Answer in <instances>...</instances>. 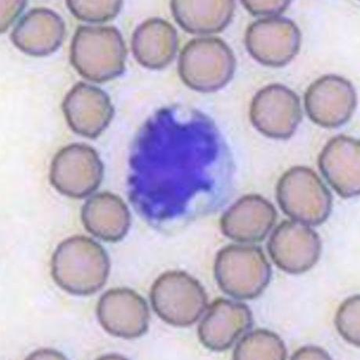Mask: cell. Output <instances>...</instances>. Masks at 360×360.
<instances>
[{
    "instance_id": "obj_6",
    "label": "cell",
    "mask_w": 360,
    "mask_h": 360,
    "mask_svg": "<svg viewBox=\"0 0 360 360\" xmlns=\"http://www.w3.org/2000/svg\"><path fill=\"white\" fill-rule=\"evenodd\" d=\"M150 302L156 314L172 326L195 323L207 308V296L200 283L188 274L172 270L160 276L150 288Z\"/></svg>"
},
{
    "instance_id": "obj_8",
    "label": "cell",
    "mask_w": 360,
    "mask_h": 360,
    "mask_svg": "<svg viewBox=\"0 0 360 360\" xmlns=\"http://www.w3.org/2000/svg\"><path fill=\"white\" fill-rule=\"evenodd\" d=\"M249 117L261 134L272 139L287 140L302 120L300 99L285 86H266L254 96Z\"/></svg>"
},
{
    "instance_id": "obj_23",
    "label": "cell",
    "mask_w": 360,
    "mask_h": 360,
    "mask_svg": "<svg viewBox=\"0 0 360 360\" xmlns=\"http://www.w3.org/2000/svg\"><path fill=\"white\" fill-rule=\"evenodd\" d=\"M335 324L338 333L351 345H360V296H352L339 307Z\"/></svg>"
},
{
    "instance_id": "obj_22",
    "label": "cell",
    "mask_w": 360,
    "mask_h": 360,
    "mask_svg": "<svg viewBox=\"0 0 360 360\" xmlns=\"http://www.w3.org/2000/svg\"><path fill=\"white\" fill-rule=\"evenodd\" d=\"M67 8L72 15L82 22L103 23L109 22L119 15L123 6L122 1H76L69 0Z\"/></svg>"
},
{
    "instance_id": "obj_19",
    "label": "cell",
    "mask_w": 360,
    "mask_h": 360,
    "mask_svg": "<svg viewBox=\"0 0 360 360\" xmlns=\"http://www.w3.org/2000/svg\"><path fill=\"white\" fill-rule=\"evenodd\" d=\"M81 217L89 233L107 242L122 240L131 225L128 206L120 196L109 192L90 198L82 207Z\"/></svg>"
},
{
    "instance_id": "obj_1",
    "label": "cell",
    "mask_w": 360,
    "mask_h": 360,
    "mask_svg": "<svg viewBox=\"0 0 360 360\" xmlns=\"http://www.w3.org/2000/svg\"><path fill=\"white\" fill-rule=\"evenodd\" d=\"M110 269L105 248L84 236L62 241L51 259L53 279L60 288L75 295L98 292L105 285Z\"/></svg>"
},
{
    "instance_id": "obj_15",
    "label": "cell",
    "mask_w": 360,
    "mask_h": 360,
    "mask_svg": "<svg viewBox=\"0 0 360 360\" xmlns=\"http://www.w3.org/2000/svg\"><path fill=\"white\" fill-rule=\"evenodd\" d=\"M253 323L247 304L226 299L214 300L200 322L198 337L205 348L221 352L230 349Z\"/></svg>"
},
{
    "instance_id": "obj_2",
    "label": "cell",
    "mask_w": 360,
    "mask_h": 360,
    "mask_svg": "<svg viewBox=\"0 0 360 360\" xmlns=\"http://www.w3.org/2000/svg\"><path fill=\"white\" fill-rule=\"evenodd\" d=\"M127 48L113 26H80L70 47V60L82 77L102 83L119 77L126 68Z\"/></svg>"
},
{
    "instance_id": "obj_17",
    "label": "cell",
    "mask_w": 360,
    "mask_h": 360,
    "mask_svg": "<svg viewBox=\"0 0 360 360\" xmlns=\"http://www.w3.org/2000/svg\"><path fill=\"white\" fill-rule=\"evenodd\" d=\"M64 20L51 9L39 8L27 12L11 33V41L20 51L33 57H44L56 51L63 44Z\"/></svg>"
},
{
    "instance_id": "obj_9",
    "label": "cell",
    "mask_w": 360,
    "mask_h": 360,
    "mask_svg": "<svg viewBox=\"0 0 360 360\" xmlns=\"http://www.w3.org/2000/svg\"><path fill=\"white\" fill-rule=\"evenodd\" d=\"M302 34L292 20L262 18L248 27L245 44L249 54L259 63L272 68L285 66L300 50Z\"/></svg>"
},
{
    "instance_id": "obj_26",
    "label": "cell",
    "mask_w": 360,
    "mask_h": 360,
    "mask_svg": "<svg viewBox=\"0 0 360 360\" xmlns=\"http://www.w3.org/2000/svg\"><path fill=\"white\" fill-rule=\"evenodd\" d=\"M26 2L25 1H15L10 2V5H5V11L2 10V13L5 12L3 15L1 22V32H4L8 29V27L13 22V20L19 15V13L25 9Z\"/></svg>"
},
{
    "instance_id": "obj_5",
    "label": "cell",
    "mask_w": 360,
    "mask_h": 360,
    "mask_svg": "<svg viewBox=\"0 0 360 360\" xmlns=\"http://www.w3.org/2000/svg\"><path fill=\"white\" fill-rule=\"evenodd\" d=\"M281 210L294 221L319 226L332 210V195L313 169L296 166L283 173L276 189Z\"/></svg>"
},
{
    "instance_id": "obj_21",
    "label": "cell",
    "mask_w": 360,
    "mask_h": 360,
    "mask_svg": "<svg viewBox=\"0 0 360 360\" xmlns=\"http://www.w3.org/2000/svg\"><path fill=\"white\" fill-rule=\"evenodd\" d=\"M233 359L285 360L288 351L281 337L264 329H257L245 335L233 351Z\"/></svg>"
},
{
    "instance_id": "obj_14",
    "label": "cell",
    "mask_w": 360,
    "mask_h": 360,
    "mask_svg": "<svg viewBox=\"0 0 360 360\" xmlns=\"http://www.w3.org/2000/svg\"><path fill=\"white\" fill-rule=\"evenodd\" d=\"M278 219L274 205L259 195L240 198L220 219L225 236L241 244H254L264 240Z\"/></svg>"
},
{
    "instance_id": "obj_12",
    "label": "cell",
    "mask_w": 360,
    "mask_h": 360,
    "mask_svg": "<svg viewBox=\"0 0 360 360\" xmlns=\"http://www.w3.org/2000/svg\"><path fill=\"white\" fill-rule=\"evenodd\" d=\"M99 322L108 333L134 339L146 333L150 310L143 297L127 288H113L103 294L96 307Z\"/></svg>"
},
{
    "instance_id": "obj_4",
    "label": "cell",
    "mask_w": 360,
    "mask_h": 360,
    "mask_svg": "<svg viewBox=\"0 0 360 360\" xmlns=\"http://www.w3.org/2000/svg\"><path fill=\"white\" fill-rule=\"evenodd\" d=\"M214 273L224 293L236 300H252L269 285L272 269L259 247L231 245L218 252Z\"/></svg>"
},
{
    "instance_id": "obj_11",
    "label": "cell",
    "mask_w": 360,
    "mask_h": 360,
    "mask_svg": "<svg viewBox=\"0 0 360 360\" xmlns=\"http://www.w3.org/2000/svg\"><path fill=\"white\" fill-rule=\"evenodd\" d=\"M356 107L354 87L348 79L336 75L316 79L304 94L309 120L323 128H337L348 122Z\"/></svg>"
},
{
    "instance_id": "obj_16",
    "label": "cell",
    "mask_w": 360,
    "mask_h": 360,
    "mask_svg": "<svg viewBox=\"0 0 360 360\" xmlns=\"http://www.w3.org/2000/svg\"><path fill=\"white\" fill-rule=\"evenodd\" d=\"M359 141L345 135L332 138L318 159L323 176L338 195L344 198L359 195Z\"/></svg>"
},
{
    "instance_id": "obj_10",
    "label": "cell",
    "mask_w": 360,
    "mask_h": 360,
    "mask_svg": "<svg viewBox=\"0 0 360 360\" xmlns=\"http://www.w3.org/2000/svg\"><path fill=\"white\" fill-rule=\"evenodd\" d=\"M267 248L276 266L290 274H301L309 271L319 260L322 242L309 226L285 220L276 228Z\"/></svg>"
},
{
    "instance_id": "obj_3",
    "label": "cell",
    "mask_w": 360,
    "mask_h": 360,
    "mask_svg": "<svg viewBox=\"0 0 360 360\" xmlns=\"http://www.w3.org/2000/svg\"><path fill=\"white\" fill-rule=\"evenodd\" d=\"M231 48L217 37L191 39L180 53L178 72L184 84L200 93H212L226 86L236 71Z\"/></svg>"
},
{
    "instance_id": "obj_13",
    "label": "cell",
    "mask_w": 360,
    "mask_h": 360,
    "mask_svg": "<svg viewBox=\"0 0 360 360\" xmlns=\"http://www.w3.org/2000/svg\"><path fill=\"white\" fill-rule=\"evenodd\" d=\"M62 110L75 133L89 139L101 136L115 114L110 96L103 89L82 82L67 94Z\"/></svg>"
},
{
    "instance_id": "obj_24",
    "label": "cell",
    "mask_w": 360,
    "mask_h": 360,
    "mask_svg": "<svg viewBox=\"0 0 360 360\" xmlns=\"http://www.w3.org/2000/svg\"><path fill=\"white\" fill-rule=\"evenodd\" d=\"M244 8L250 13L251 15L256 17H263V18L279 17L281 13L286 11L290 4L289 1H263V0H248V1H241Z\"/></svg>"
},
{
    "instance_id": "obj_25",
    "label": "cell",
    "mask_w": 360,
    "mask_h": 360,
    "mask_svg": "<svg viewBox=\"0 0 360 360\" xmlns=\"http://www.w3.org/2000/svg\"><path fill=\"white\" fill-rule=\"evenodd\" d=\"M329 353L317 346L308 345L297 349L292 355V359H330Z\"/></svg>"
},
{
    "instance_id": "obj_20",
    "label": "cell",
    "mask_w": 360,
    "mask_h": 360,
    "mask_svg": "<svg viewBox=\"0 0 360 360\" xmlns=\"http://www.w3.org/2000/svg\"><path fill=\"white\" fill-rule=\"evenodd\" d=\"M170 8L176 22L184 31L206 36L224 31L229 25L236 5L232 0H174Z\"/></svg>"
},
{
    "instance_id": "obj_18",
    "label": "cell",
    "mask_w": 360,
    "mask_h": 360,
    "mask_svg": "<svg viewBox=\"0 0 360 360\" xmlns=\"http://www.w3.org/2000/svg\"><path fill=\"white\" fill-rule=\"evenodd\" d=\"M178 34L170 22L152 18L138 26L131 37L134 57L141 66L154 70L169 66L178 51Z\"/></svg>"
},
{
    "instance_id": "obj_7",
    "label": "cell",
    "mask_w": 360,
    "mask_h": 360,
    "mask_svg": "<svg viewBox=\"0 0 360 360\" xmlns=\"http://www.w3.org/2000/svg\"><path fill=\"white\" fill-rule=\"evenodd\" d=\"M103 172V164L96 150L86 144L72 143L54 156L50 180L61 195L79 199L98 189Z\"/></svg>"
}]
</instances>
